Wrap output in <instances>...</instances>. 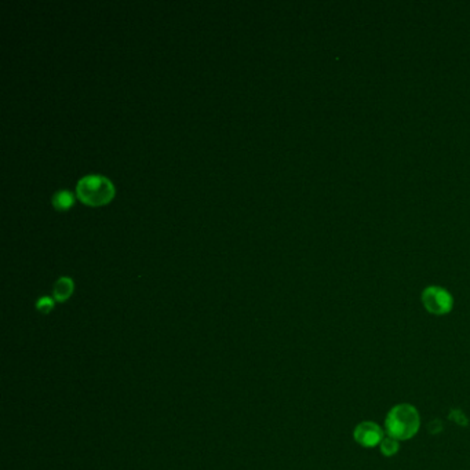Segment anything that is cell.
Masks as SVG:
<instances>
[{
  "label": "cell",
  "instance_id": "obj_10",
  "mask_svg": "<svg viewBox=\"0 0 470 470\" xmlns=\"http://www.w3.org/2000/svg\"><path fill=\"white\" fill-rule=\"evenodd\" d=\"M443 430V425H441V422L439 421V419H435V421H432L430 423H429V432L432 433V435H437V433H440Z\"/></svg>",
  "mask_w": 470,
  "mask_h": 470
},
{
  "label": "cell",
  "instance_id": "obj_5",
  "mask_svg": "<svg viewBox=\"0 0 470 470\" xmlns=\"http://www.w3.org/2000/svg\"><path fill=\"white\" fill-rule=\"evenodd\" d=\"M74 293V282L71 277H61L57 280V283L54 284V290H53V294H54V298L56 301L58 302H64L67 301Z\"/></svg>",
  "mask_w": 470,
  "mask_h": 470
},
{
  "label": "cell",
  "instance_id": "obj_6",
  "mask_svg": "<svg viewBox=\"0 0 470 470\" xmlns=\"http://www.w3.org/2000/svg\"><path fill=\"white\" fill-rule=\"evenodd\" d=\"M72 204H74V195L68 191H61L53 196V206L57 210H61V211L68 210L72 207Z\"/></svg>",
  "mask_w": 470,
  "mask_h": 470
},
{
  "label": "cell",
  "instance_id": "obj_7",
  "mask_svg": "<svg viewBox=\"0 0 470 470\" xmlns=\"http://www.w3.org/2000/svg\"><path fill=\"white\" fill-rule=\"evenodd\" d=\"M381 451L385 457H392L397 451H398V440L394 439L392 436L384 437V440L381 441Z\"/></svg>",
  "mask_w": 470,
  "mask_h": 470
},
{
  "label": "cell",
  "instance_id": "obj_8",
  "mask_svg": "<svg viewBox=\"0 0 470 470\" xmlns=\"http://www.w3.org/2000/svg\"><path fill=\"white\" fill-rule=\"evenodd\" d=\"M53 308H54V300L50 298V297H42V298H39L38 302H36V309H38L40 314H50Z\"/></svg>",
  "mask_w": 470,
  "mask_h": 470
},
{
  "label": "cell",
  "instance_id": "obj_4",
  "mask_svg": "<svg viewBox=\"0 0 470 470\" xmlns=\"http://www.w3.org/2000/svg\"><path fill=\"white\" fill-rule=\"evenodd\" d=\"M353 437H355L356 443H359L362 447L371 448V447L381 444V441L384 440L385 436H384L382 429L378 426V423L366 421V422H362L356 426V429L353 432Z\"/></svg>",
  "mask_w": 470,
  "mask_h": 470
},
{
  "label": "cell",
  "instance_id": "obj_3",
  "mask_svg": "<svg viewBox=\"0 0 470 470\" xmlns=\"http://www.w3.org/2000/svg\"><path fill=\"white\" fill-rule=\"evenodd\" d=\"M422 304L429 314L436 316L447 314L454 305L451 294L439 286H430L422 293Z\"/></svg>",
  "mask_w": 470,
  "mask_h": 470
},
{
  "label": "cell",
  "instance_id": "obj_1",
  "mask_svg": "<svg viewBox=\"0 0 470 470\" xmlns=\"http://www.w3.org/2000/svg\"><path fill=\"white\" fill-rule=\"evenodd\" d=\"M419 414L411 404H398L389 411L385 426L389 433L397 440H408L416 435L419 429Z\"/></svg>",
  "mask_w": 470,
  "mask_h": 470
},
{
  "label": "cell",
  "instance_id": "obj_9",
  "mask_svg": "<svg viewBox=\"0 0 470 470\" xmlns=\"http://www.w3.org/2000/svg\"><path fill=\"white\" fill-rule=\"evenodd\" d=\"M450 419L454 421L458 425H462V426H467V423H468V418L465 416V414L461 410H453L451 414H450Z\"/></svg>",
  "mask_w": 470,
  "mask_h": 470
},
{
  "label": "cell",
  "instance_id": "obj_2",
  "mask_svg": "<svg viewBox=\"0 0 470 470\" xmlns=\"http://www.w3.org/2000/svg\"><path fill=\"white\" fill-rule=\"evenodd\" d=\"M78 197L91 207L106 204L115 195L113 184L102 175L91 174L83 177L76 185Z\"/></svg>",
  "mask_w": 470,
  "mask_h": 470
}]
</instances>
